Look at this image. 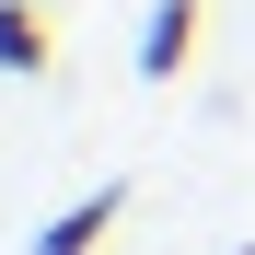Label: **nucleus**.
<instances>
[{"mask_svg": "<svg viewBox=\"0 0 255 255\" xmlns=\"http://www.w3.org/2000/svg\"><path fill=\"white\" fill-rule=\"evenodd\" d=\"M116 221H128V186L105 174L93 197H70V209H58V221H47V232H35V255H105V232H116Z\"/></svg>", "mask_w": 255, "mask_h": 255, "instance_id": "obj_1", "label": "nucleus"}, {"mask_svg": "<svg viewBox=\"0 0 255 255\" xmlns=\"http://www.w3.org/2000/svg\"><path fill=\"white\" fill-rule=\"evenodd\" d=\"M197 23H209V0H151V23H139V81H174L197 58Z\"/></svg>", "mask_w": 255, "mask_h": 255, "instance_id": "obj_2", "label": "nucleus"}, {"mask_svg": "<svg viewBox=\"0 0 255 255\" xmlns=\"http://www.w3.org/2000/svg\"><path fill=\"white\" fill-rule=\"evenodd\" d=\"M47 58H58V35H47V12H35V0H0V70H12V81H35Z\"/></svg>", "mask_w": 255, "mask_h": 255, "instance_id": "obj_3", "label": "nucleus"}, {"mask_svg": "<svg viewBox=\"0 0 255 255\" xmlns=\"http://www.w3.org/2000/svg\"><path fill=\"white\" fill-rule=\"evenodd\" d=\"M221 255H255V232H244V244H221Z\"/></svg>", "mask_w": 255, "mask_h": 255, "instance_id": "obj_4", "label": "nucleus"}]
</instances>
